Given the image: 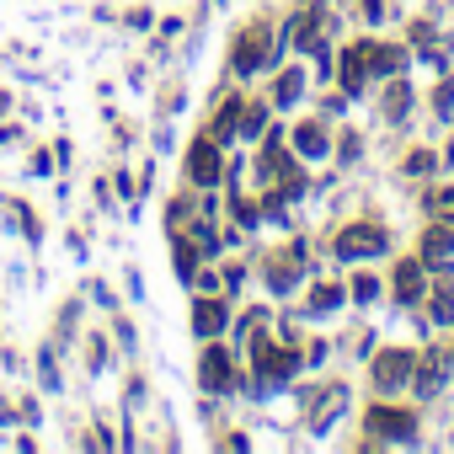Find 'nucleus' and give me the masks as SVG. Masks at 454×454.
I'll return each instance as SVG.
<instances>
[{
    "label": "nucleus",
    "instance_id": "obj_1",
    "mask_svg": "<svg viewBox=\"0 0 454 454\" xmlns=\"http://www.w3.org/2000/svg\"><path fill=\"white\" fill-rule=\"evenodd\" d=\"M380 252H385L380 224H348V231H337V257H380Z\"/></svg>",
    "mask_w": 454,
    "mask_h": 454
},
{
    "label": "nucleus",
    "instance_id": "obj_2",
    "mask_svg": "<svg viewBox=\"0 0 454 454\" xmlns=\"http://www.w3.org/2000/svg\"><path fill=\"white\" fill-rule=\"evenodd\" d=\"M268 59H273V33H268V27H247L241 43H236V70H241V75H257Z\"/></svg>",
    "mask_w": 454,
    "mask_h": 454
},
{
    "label": "nucleus",
    "instance_id": "obj_3",
    "mask_svg": "<svg viewBox=\"0 0 454 454\" xmlns=\"http://www.w3.org/2000/svg\"><path fill=\"white\" fill-rule=\"evenodd\" d=\"M411 369H417V358H411V353H401V348H390V353H380V358H374V385L390 395V390H401V385L411 380Z\"/></svg>",
    "mask_w": 454,
    "mask_h": 454
},
{
    "label": "nucleus",
    "instance_id": "obj_4",
    "mask_svg": "<svg viewBox=\"0 0 454 454\" xmlns=\"http://www.w3.org/2000/svg\"><path fill=\"white\" fill-rule=\"evenodd\" d=\"M252 358H257V374H262V380H289V374L300 369V353H278V348H268V342H252Z\"/></svg>",
    "mask_w": 454,
    "mask_h": 454
},
{
    "label": "nucleus",
    "instance_id": "obj_5",
    "mask_svg": "<svg viewBox=\"0 0 454 454\" xmlns=\"http://www.w3.org/2000/svg\"><path fill=\"white\" fill-rule=\"evenodd\" d=\"M411 411H395V406H374L369 411V433L374 438H411Z\"/></svg>",
    "mask_w": 454,
    "mask_h": 454
},
{
    "label": "nucleus",
    "instance_id": "obj_6",
    "mask_svg": "<svg viewBox=\"0 0 454 454\" xmlns=\"http://www.w3.org/2000/svg\"><path fill=\"white\" fill-rule=\"evenodd\" d=\"M187 176L203 182V187L219 182V150H214V139H198V145H192V155H187Z\"/></svg>",
    "mask_w": 454,
    "mask_h": 454
},
{
    "label": "nucleus",
    "instance_id": "obj_7",
    "mask_svg": "<svg viewBox=\"0 0 454 454\" xmlns=\"http://www.w3.org/2000/svg\"><path fill=\"white\" fill-rule=\"evenodd\" d=\"M454 257V231H443V224H433V231L422 236V262H433V268H443Z\"/></svg>",
    "mask_w": 454,
    "mask_h": 454
},
{
    "label": "nucleus",
    "instance_id": "obj_8",
    "mask_svg": "<svg viewBox=\"0 0 454 454\" xmlns=\"http://www.w3.org/2000/svg\"><path fill=\"white\" fill-rule=\"evenodd\" d=\"M203 385H208V390H231V358H224L219 342L203 353Z\"/></svg>",
    "mask_w": 454,
    "mask_h": 454
},
{
    "label": "nucleus",
    "instance_id": "obj_9",
    "mask_svg": "<svg viewBox=\"0 0 454 454\" xmlns=\"http://www.w3.org/2000/svg\"><path fill=\"white\" fill-rule=\"evenodd\" d=\"M219 326H224V305L219 300H198L192 305V332L198 337H219Z\"/></svg>",
    "mask_w": 454,
    "mask_h": 454
},
{
    "label": "nucleus",
    "instance_id": "obj_10",
    "mask_svg": "<svg viewBox=\"0 0 454 454\" xmlns=\"http://www.w3.org/2000/svg\"><path fill=\"white\" fill-rule=\"evenodd\" d=\"M364 70H369V59H364V43H353V49L342 54V86H348V91H358V86H364Z\"/></svg>",
    "mask_w": 454,
    "mask_h": 454
},
{
    "label": "nucleus",
    "instance_id": "obj_11",
    "mask_svg": "<svg viewBox=\"0 0 454 454\" xmlns=\"http://www.w3.org/2000/svg\"><path fill=\"white\" fill-rule=\"evenodd\" d=\"M395 294H401V300H417V294H422V262L406 257V262L395 268Z\"/></svg>",
    "mask_w": 454,
    "mask_h": 454
},
{
    "label": "nucleus",
    "instance_id": "obj_12",
    "mask_svg": "<svg viewBox=\"0 0 454 454\" xmlns=\"http://www.w3.org/2000/svg\"><path fill=\"white\" fill-rule=\"evenodd\" d=\"M417 390H422V395H438V390H443V358H438V353L422 358V369H417Z\"/></svg>",
    "mask_w": 454,
    "mask_h": 454
},
{
    "label": "nucleus",
    "instance_id": "obj_13",
    "mask_svg": "<svg viewBox=\"0 0 454 454\" xmlns=\"http://www.w3.org/2000/svg\"><path fill=\"white\" fill-rule=\"evenodd\" d=\"M342 401H348V395H342V385H332V390L316 401V411H310V427H326V422H332V411H337Z\"/></svg>",
    "mask_w": 454,
    "mask_h": 454
},
{
    "label": "nucleus",
    "instance_id": "obj_14",
    "mask_svg": "<svg viewBox=\"0 0 454 454\" xmlns=\"http://www.w3.org/2000/svg\"><path fill=\"white\" fill-rule=\"evenodd\" d=\"M236 118H241V107H236V102H224L219 118H214V134H208V139H214V145H219V139H231V134H236Z\"/></svg>",
    "mask_w": 454,
    "mask_h": 454
},
{
    "label": "nucleus",
    "instance_id": "obj_15",
    "mask_svg": "<svg viewBox=\"0 0 454 454\" xmlns=\"http://www.w3.org/2000/svg\"><path fill=\"white\" fill-rule=\"evenodd\" d=\"M294 145H300V155H326V134L321 129H300Z\"/></svg>",
    "mask_w": 454,
    "mask_h": 454
},
{
    "label": "nucleus",
    "instance_id": "obj_16",
    "mask_svg": "<svg viewBox=\"0 0 454 454\" xmlns=\"http://www.w3.org/2000/svg\"><path fill=\"white\" fill-rule=\"evenodd\" d=\"M433 321H438V326H454V294H449V289L433 294Z\"/></svg>",
    "mask_w": 454,
    "mask_h": 454
},
{
    "label": "nucleus",
    "instance_id": "obj_17",
    "mask_svg": "<svg viewBox=\"0 0 454 454\" xmlns=\"http://www.w3.org/2000/svg\"><path fill=\"white\" fill-rule=\"evenodd\" d=\"M406 102H411V91L395 81V86H390V102H385V113H390V118H401V113H406Z\"/></svg>",
    "mask_w": 454,
    "mask_h": 454
},
{
    "label": "nucleus",
    "instance_id": "obj_18",
    "mask_svg": "<svg viewBox=\"0 0 454 454\" xmlns=\"http://www.w3.org/2000/svg\"><path fill=\"white\" fill-rule=\"evenodd\" d=\"M300 86H305V75H294V70H289V75L278 81V102H294V97H300Z\"/></svg>",
    "mask_w": 454,
    "mask_h": 454
},
{
    "label": "nucleus",
    "instance_id": "obj_19",
    "mask_svg": "<svg viewBox=\"0 0 454 454\" xmlns=\"http://www.w3.org/2000/svg\"><path fill=\"white\" fill-rule=\"evenodd\" d=\"M192 268H198V252H192V247H176V273L192 278Z\"/></svg>",
    "mask_w": 454,
    "mask_h": 454
},
{
    "label": "nucleus",
    "instance_id": "obj_20",
    "mask_svg": "<svg viewBox=\"0 0 454 454\" xmlns=\"http://www.w3.org/2000/svg\"><path fill=\"white\" fill-rule=\"evenodd\" d=\"M406 171H411V176H427V171H433V155H422V150H417V155L406 160Z\"/></svg>",
    "mask_w": 454,
    "mask_h": 454
},
{
    "label": "nucleus",
    "instance_id": "obj_21",
    "mask_svg": "<svg viewBox=\"0 0 454 454\" xmlns=\"http://www.w3.org/2000/svg\"><path fill=\"white\" fill-rule=\"evenodd\" d=\"M337 300H342V289H332V284H326V289H316V310H332Z\"/></svg>",
    "mask_w": 454,
    "mask_h": 454
},
{
    "label": "nucleus",
    "instance_id": "obj_22",
    "mask_svg": "<svg viewBox=\"0 0 454 454\" xmlns=\"http://www.w3.org/2000/svg\"><path fill=\"white\" fill-rule=\"evenodd\" d=\"M353 294H358V300H374V294H380V284H374V278H358V284H353Z\"/></svg>",
    "mask_w": 454,
    "mask_h": 454
},
{
    "label": "nucleus",
    "instance_id": "obj_23",
    "mask_svg": "<svg viewBox=\"0 0 454 454\" xmlns=\"http://www.w3.org/2000/svg\"><path fill=\"white\" fill-rule=\"evenodd\" d=\"M449 107H454V81L438 86V113H449Z\"/></svg>",
    "mask_w": 454,
    "mask_h": 454
}]
</instances>
